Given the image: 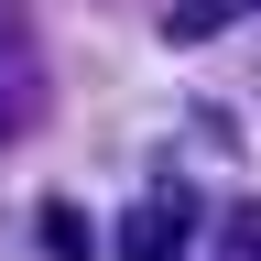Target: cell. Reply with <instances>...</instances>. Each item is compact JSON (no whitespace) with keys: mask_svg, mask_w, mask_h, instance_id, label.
<instances>
[{"mask_svg":"<svg viewBox=\"0 0 261 261\" xmlns=\"http://www.w3.org/2000/svg\"><path fill=\"white\" fill-rule=\"evenodd\" d=\"M185 240H196L185 196H142V207L120 218V261H185Z\"/></svg>","mask_w":261,"mask_h":261,"instance_id":"6da1fadb","label":"cell"},{"mask_svg":"<svg viewBox=\"0 0 261 261\" xmlns=\"http://www.w3.org/2000/svg\"><path fill=\"white\" fill-rule=\"evenodd\" d=\"M261 0H174V11H163V44H218L228 22H250Z\"/></svg>","mask_w":261,"mask_h":261,"instance_id":"277c9868","label":"cell"},{"mask_svg":"<svg viewBox=\"0 0 261 261\" xmlns=\"http://www.w3.org/2000/svg\"><path fill=\"white\" fill-rule=\"evenodd\" d=\"M218 250H228V261H261V207H240V218H218Z\"/></svg>","mask_w":261,"mask_h":261,"instance_id":"5b68a950","label":"cell"},{"mask_svg":"<svg viewBox=\"0 0 261 261\" xmlns=\"http://www.w3.org/2000/svg\"><path fill=\"white\" fill-rule=\"evenodd\" d=\"M33 33H22V11H11V0H0V142H11V130H22V109H33Z\"/></svg>","mask_w":261,"mask_h":261,"instance_id":"7a4b0ae2","label":"cell"},{"mask_svg":"<svg viewBox=\"0 0 261 261\" xmlns=\"http://www.w3.org/2000/svg\"><path fill=\"white\" fill-rule=\"evenodd\" d=\"M33 250H44V261H98V228H87V207L44 196V207H33Z\"/></svg>","mask_w":261,"mask_h":261,"instance_id":"3957f363","label":"cell"}]
</instances>
